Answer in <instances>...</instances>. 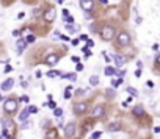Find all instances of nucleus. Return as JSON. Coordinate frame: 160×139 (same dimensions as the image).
Here are the masks:
<instances>
[{
	"instance_id": "1",
	"label": "nucleus",
	"mask_w": 160,
	"mask_h": 139,
	"mask_svg": "<svg viewBox=\"0 0 160 139\" xmlns=\"http://www.w3.org/2000/svg\"><path fill=\"white\" fill-rule=\"evenodd\" d=\"M100 34H102V38L105 41H112L115 38V28L110 25H104L102 30H100Z\"/></svg>"
},
{
	"instance_id": "2",
	"label": "nucleus",
	"mask_w": 160,
	"mask_h": 139,
	"mask_svg": "<svg viewBox=\"0 0 160 139\" xmlns=\"http://www.w3.org/2000/svg\"><path fill=\"white\" fill-rule=\"evenodd\" d=\"M3 110L6 111V113H14V111L17 110V102L16 100H13V99H8V100H5V103H3Z\"/></svg>"
},
{
	"instance_id": "3",
	"label": "nucleus",
	"mask_w": 160,
	"mask_h": 139,
	"mask_svg": "<svg viewBox=\"0 0 160 139\" xmlns=\"http://www.w3.org/2000/svg\"><path fill=\"white\" fill-rule=\"evenodd\" d=\"M2 127H3V131L8 134H13L14 131V122L11 119H2Z\"/></svg>"
},
{
	"instance_id": "4",
	"label": "nucleus",
	"mask_w": 160,
	"mask_h": 139,
	"mask_svg": "<svg viewBox=\"0 0 160 139\" xmlns=\"http://www.w3.org/2000/svg\"><path fill=\"white\" fill-rule=\"evenodd\" d=\"M118 44L121 47H126V45L130 44V36L127 33H119L118 34Z\"/></svg>"
},
{
	"instance_id": "5",
	"label": "nucleus",
	"mask_w": 160,
	"mask_h": 139,
	"mask_svg": "<svg viewBox=\"0 0 160 139\" xmlns=\"http://www.w3.org/2000/svg\"><path fill=\"white\" fill-rule=\"evenodd\" d=\"M55 17H57V10L55 8H47V10H46V13H44L46 22H53V21H55Z\"/></svg>"
},
{
	"instance_id": "6",
	"label": "nucleus",
	"mask_w": 160,
	"mask_h": 139,
	"mask_svg": "<svg viewBox=\"0 0 160 139\" xmlns=\"http://www.w3.org/2000/svg\"><path fill=\"white\" fill-rule=\"evenodd\" d=\"M80 6L83 11L89 13V11L94 8V0H80Z\"/></svg>"
},
{
	"instance_id": "7",
	"label": "nucleus",
	"mask_w": 160,
	"mask_h": 139,
	"mask_svg": "<svg viewBox=\"0 0 160 139\" xmlns=\"http://www.w3.org/2000/svg\"><path fill=\"white\" fill-rule=\"evenodd\" d=\"M74 133H75V123L74 122H69L68 125L64 127V134L68 138H71V136H74Z\"/></svg>"
},
{
	"instance_id": "8",
	"label": "nucleus",
	"mask_w": 160,
	"mask_h": 139,
	"mask_svg": "<svg viewBox=\"0 0 160 139\" xmlns=\"http://www.w3.org/2000/svg\"><path fill=\"white\" fill-rule=\"evenodd\" d=\"M110 58H112V60H115V64L118 66V67H123L124 63H126V60H124L121 55H116V53H110Z\"/></svg>"
},
{
	"instance_id": "9",
	"label": "nucleus",
	"mask_w": 160,
	"mask_h": 139,
	"mask_svg": "<svg viewBox=\"0 0 160 139\" xmlns=\"http://www.w3.org/2000/svg\"><path fill=\"white\" fill-rule=\"evenodd\" d=\"M74 111H75L77 114H82V113H85V111H87V103H85V102L75 103V105H74Z\"/></svg>"
},
{
	"instance_id": "10",
	"label": "nucleus",
	"mask_w": 160,
	"mask_h": 139,
	"mask_svg": "<svg viewBox=\"0 0 160 139\" xmlns=\"http://www.w3.org/2000/svg\"><path fill=\"white\" fill-rule=\"evenodd\" d=\"M13 84H14V80L13 78H8L2 83V91H11L13 89Z\"/></svg>"
},
{
	"instance_id": "11",
	"label": "nucleus",
	"mask_w": 160,
	"mask_h": 139,
	"mask_svg": "<svg viewBox=\"0 0 160 139\" xmlns=\"http://www.w3.org/2000/svg\"><path fill=\"white\" fill-rule=\"evenodd\" d=\"M46 63H47L49 66H55L58 63V55H55V53H50V55H47V58H46Z\"/></svg>"
},
{
	"instance_id": "12",
	"label": "nucleus",
	"mask_w": 160,
	"mask_h": 139,
	"mask_svg": "<svg viewBox=\"0 0 160 139\" xmlns=\"http://www.w3.org/2000/svg\"><path fill=\"white\" fill-rule=\"evenodd\" d=\"M104 114H105V111H104V106L102 105L96 106L94 111H93V117H102Z\"/></svg>"
},
{
	"instance_id": "13",
	"label": "nucleus",
	"mask_w": 160,
	"mask_h": 139,
	"mask_svg": "<svg viewBox=\"0 0 160 139\" xmlns=\"http://www.w3.org/2000/svg\"><path fill=\"white\" fill-rule=\"evenodd\" d=\"M108 131H118L121 130V123L119 122H112V123H108Z\"/></svg>"
},
{
	"instance_id": "14",
	"label": "nucleus",
	"mask_w": 160,
	"mask_h": 139,
	"mask_svg": "<svg viewBox=\"0 0 160 139\" xmlns=\"http://www.w3.org/2000/svg\"><path fill=\"white\" fill-rule=\"evenodd\" d=\"M25 47H27L25 39H19V41H17V53H22V52L25 50Z\"/></svg>"
},
{
	"instance_id": "15",
	"label": "nucleus",
	"mask_w": 160,
	"mask_h": 139,
	"mask_svg": "<svg viewBox=\"0 0 160 139\" xmlns=\"http://www.w3.org/2000/svg\"><path fill=\"white\" fill-rule=\"evenodd\" d=\"M104 72H105V75H107V77H113V75L116 74V69H115V67H112V66H107Z\"/></svg>"
},
{
	"instance_id": "16",
	"label": "nucleus",
	"mask_w": 160,
	"mask_h": 139,
	"mask_svg": "<svg viewBox=\"0 0 160 139\" xmlns=\"http://www.w3.org/2000/svg\"><path fill=\"white\" fill-rule=\"evenodd\" d=\"M134 114H135V116H143V114H144L143 106H140V105H138V106H135V108H134Z\"/></svg>"
},
{
	"instance_id": "17",
	"label": "nucleus",
	"mask_w": 160,
	"mask_h": 139,
	"mask_svg": "<svg viewBox=\"0 0 160 139\" xmlns=\"http://www.w3.org/2000/svg\"><path fill=\"white\" fill-rule=\"evenodd\" d=\"M27 117H28V111H27V108H25V110L22 111L21 114H19V121L24 122V121H27Z\"/></svg>"
},
{
	"instance_id": "18",
	"label": "nucleus",
	"mask_w": 160,
	"mask_h": 139,
	"mask_svg": "<svg viewBox=\"0 0 160 139\" xmlns=\"http://www.w3.org/2000/svg\"><path fill=\"white\" fill-rule=\"evenodd\" d=\"M89 84H91V86H97V84H99V77L93 75L91 78H89Z\"/></svg>"
},
{
	"instance_id": "19",
	"label": "nucleus",
	"mask_w": 160,
	"mask_h": 139,
	"mask_svg": "<svg viewBox=\"0 0 160 139\" xmlns=\"http://www.w3.org/2000/svg\"><path fill=\"white\" fill-rule=\"evenodd\" d=\"M66 28H68V31H79V25H74V24H68L66 25Z\"/></svg>"
},
{
	"instance_id": "20",
	"label": "nucleus",
	"mask_w": 160,
	"mask_h": 139,
	"mask_svg": "<svg viewBox=\"0 0 160 139\" xmlns=\"http://www.w3.org/2000/svg\"><path fill=\"white\" fill-rule=\"evenodd\" d=\"M61 75V72H58V71H50L47 72V77H50V78H57V77H60Z\"/></svg>"
},
{
	"instance_id": "21",
	"label": "nucleus",
	"mask_w": 160,
	"mask_h": 139,
	"mask_svg": "<svg viewBox=\"0 0 160 139\" xmlns=\"http://www.w3.org/2000/svg\"><path fill=\"white\" fill-rule=\"evenodd\" d=\"M71 91H72V86H68V88H66V91H64V99H66V100L71 99Z\"/></svg>"
},
{
	"instance_id": "22",
	"label": "nucleus",
	"mask_w": 160,
	"mask_h": 139,
	"mask_svg": "<svg viewBox=\"0 0 160 139\" xmlns=\"http://www.w3.org/2000/svg\"><path fill=\"white\" fill-rule=\"evenodd\" d=\"M27 111H28V114H36L38 108L36 106H27Z\"/></svg>"
},
{
	"instance_id": "23",
	"label": "nucleus",
	"mask_w": 160,
	"mask_h": 139,
	"mask_svg": "<svg viewBox=\"0 0 160 139\" xmlns=\"http://www.w3.org/2000/svg\"><path fill=\"white\" fill-rule=\"evenodd\" d=\"M119 84H123V78H118V80H113V81H112V86L113 88H118Z\"/></svg>"
},
{
	"instance_id": "24",
	"label": "nucleus",
	"mask_w": 160,
	"mask_h": 139,
	"mask_svg": "<svg viewBox=\"0 0 160 139\" xmlns=\"http://www.w3.org/2000/svg\"><path fill=\"white\" fill-rule=\"evenodd\" d=\"M25 123H22V130H27V128H30V127H32V122L28 121V119H27V121H24Z\"/></svg>"
},
{
	"instance_id": "25",
	"label": "nucleus",
	"mask_w": 160,
	"mask_h": 139,
	"mask_svg": "<svg viewBox=\"0 0 160 139\" xmlns=\"http://www.w3.org/2000/svg\"><path fill=\"white\" fill-rule=\"evenodd\" d=\"M127 92H129V94H132L134 97H136V95H138V91L134 89V88H127Z\"/></svg>"
},
{
	"instance_id": "26",
	"label": "nucleus",
	"mask_w": 160,
	"mask_h": 139,
	"mask_svg": "<svg viewBox=\"0 0 160 139\" xmlns=\"http://www.w3.org/2000/svg\"><path fill=\"white\" fill-rule=\"evenodd\" d=\"M100 136H102V133H100V131H94V133L91 134V138H89V139H99Z\"/></svg>"
},
{
	"instance_id": "27",
	"label": "nucleus",
	"mask_w": 160,
	"mask_h": 139,
	"mask_svg": "<svg viewBox=\"0 0 160 139\" xmlns=\"http://www.w3.org/2000/svg\"><path fill=\"white\" fill-rule=\"evenodd\" d=\"M53 113H55L57 117H61V116H63V110H61V108H55V111H53Z\"/></svg>"
},
{
	"instance_id": "28",
	"label": "nucleus",
	"mask_w": 160,
	"mask_h": 139,
	"mask_svg": "<svg viewBox=\"0 0 160 139\" xmlns=\"http://www.w3.org/2000/svg\"><path fill=\"white\" fill-rule=\"evenodd\" d=\"M105 92H107V95H108V97H115V95H116L115 89H110V88H108V89L105 91Z\"/></svg>"
},
{
	"instance_id": "29",
	"label": "nucleus",
	"mask_w": 160,
	"mask_h": 139,
	"mask_svg": "<svg viewBox=\"0 0 160 139\" xmlns=\"http://www.w3.org/2000/svg\"><path fill=\"white\" fill-rule=\"evenodd\" d=\"M0 139H13V138H11V134L5 133V131H2V134H0Z\"/></svg>"
},
{
	"instance_id": "30",
	"label": "nucleus",
	"mask_w": 160,
	"mask_h": 139,
	"mask_svg": "<svg viewBox=\"0 0 160 139\" xmlns=\"http://www.w3.org/2000/svg\"><path fill=\"white\" fill-rule=\"evenodd\" d=\"M115 75H118L119 78H124V75H126V71H116Z\"/></svg>"
},
{
	"instance_id": "31",
	"label": "nucleus",
	"mask_w": 160,
	"mask_h": 139,
	"mask_svg": "<svg viewBox=\"0 0 160 139\" xmlns=\"http://www.w3.org/2000/svg\"><path fill=\"white\" fill-rule=\"evenodd\" d=\"M25 42H35V36H33V34H28L27 39H25Z\"/></svg>"
},
{
	"instance_id": "32",
	"label": "nucleus",
	"mask_w": 160,
	"mask_h": 139,
	"mask_svg": "<svg viewBox=\"0 0 160 139\" xmlns=\"http://www.w3.org/2000/svg\"><path fill=\"white\" fill-rule=\"evenodd\" d=\"M55 136H57V130H50V131H49V138L53 139Z\"/></svg>"
},
{
	"instance_id": "33",
	"label": "nucleus",
	"mask_w": 160,
	"mask_h": 139,
	"mask_svg": "<svg viewBox=\"0 0 160 139\" xmlns=\"http://www.w3.org/2000/svg\"><path fill=\"white\" fill-rule=\"evenodd\" d=\"M64 21L68 22V24H71V22H74V17H71V16L68 14V16H64Z\"/></svg>"
},
{
	"instance_id": "34",
	"label": "nucleus",
	"mask_w": 160,
	"mask_h": 139,
	"mask_svg": "<svg viewBox=\"0 0 160 139\" xmlns=\"http://www.w3.org/2000/svg\"><path fill=\"white\" fill-rule=\"evenodd\" d=\"M93 45H94V42H93V41H89V39H87V49L93 47Z\"/></svg>"
},
{
	"instance_id": "35",
	"label": "nucleus",
	"mask_w": 160,
	"mask_h": 139,
	"mask_svg": "<svg viewBox=\"0 0 160 139\" xmlns=\"http://www.w3.org/2000/svg\"><path fill=\"white\" fill-rule=\"evenodd\" d=\"M10 72H13V67H11V66H6V67H5V74H10Z\"/></svg>"
},
{
	"instance_id": "36",
	"label": "nucleus",
	"mask_w": 160,
	"mask_h": 139,
	"mask_svg": "<svg viewBox=\"0 0 160 139\" xmlns=\"http://www.w3.org/2000/svg\"><path fill=\"white\" fill-rule=\"evenodd\" d=\"M28 99H30L28 95H22V97H21V102H25V103H27V102H28Z\"/></svg>"
},
{
	"instance_id": "37",
	"label": "nucleus",
	"mask_w": 160,
	"mask_h": 139,
	"mask_svg": "<svg viewBox=\"0 0 160 139\" xmlns=\"http://www.w3.org/2000/svg\"><path fill=\"white\" fill-rule=\"evenodd\" d=\"M71 60H72V63H75V64H77V63L80 61V58H79V56H72Z\"/></svg>"
},
{
	"instance_id": "38",
	"label": "nucleus",
	"mask_w": 160,
	"mask_h": 139,
	"mask_svg": "<svg viewBox=\"0 0 160 139\" xmlns=\"http://www.w3.org/2000/svg\"><path fill=\"white\" fill-rule=\"evenodd\" d=\"M79 39H80V41H87V39H88V36H87V34H80Z\"/></svg>"
},
{
	"instance_id": "39",
	"label": "nucleus",
	"mask_w": 160,
	"mask_h": 139,
	"mask_svg": "<svg viewBox=\"0 0 160 139\" xmlns=\"http://www.w3.org/2000/svg\"><path fill=\"white\" fill-rule=\"evenodd\" d=\"M46 105H47L49 108H55V103L53 102H49V103H46Z\"/></svg>"
},
{
	"instance_id": "40",
	"label": "nucleus",
	"mask_w": 160,
	"mask_h": 139,
	"mask_svg": "<svg viewBox=\"0 0 160 139\" xmlns=\"http://www.w3.org/2000/svg\"><path fill=\"white\" fill-rule=\"evenodd\" d=\"M135 77H141V71H140V69H138V71H135Z\"/></svg>"
},
{
	"instance_id": "41",
	"label": "nucleus",
	"mask_w": 160,
	"mask_h": 139,
	"mask_svg": "<svg viewBox=\"0 0 160 139\" xmlns=\"http://www.w3.org/2000/svg\"><path fill=\"white\" fill-rule=\"evenodd\" d=\"M146 86H148V88H154V83H152V81H148Z\"/></svg>"
},
{
	"instance_id": "42",
	"label": "nucleus",
	"mask_w": 160,
	"mask_h": 139,
	"mask_svg": "<svg viewBox=\"0 0 160 139\" xmlns=\"http://www.w3.org/2000/svg\"><path fill=\"white\" fill-rule=\"evenodd\" d=\"M82 69H83V66H82L80 63H77V71H82Z\"/></svg>"
},
{
	"instance_id": "43",
	"label": "nucleus",
	"mask_w": 160,
	"mask_h": 139,
	"mask_svg": "<svg viewBox=\"0 0 160 139\" xmlns=\"http://www.w3.org/2000/svg\"><path fill=\"white\" fill-rule=\"evenodd\" d=\"M152 49H154L155 52H157V50H159V44H154V45H152Z\"/></svg>"
},
{
	"instance_id": "44",
	"label": "nucleus",
	"mask_w": 160,
	"mask_h": 139,
	"mask_svg": "<svg viewBox=\"0 0 160 139\" xmlns=\"http://www.w3.org/2000/svg\"><path fill=\"white\" fill-rule=\"evenodd\" d=\"M100 2H102V3H107V0H100Z\"/></svg>"
},
{
	"instance_id": "45",
	"label": "nucleus",
	"mask_w": 160,
	"mask_h": 139,
	"mask_svg": "<svg viewBox=\"0 0 160 139\" xmlns=\"http://www.w3.org/2000/svg\"><path fill=\"white\" fill-rule=\"evenodd\" d=\"M0 99H2V97H0Z\"/></svg>"
}]
</instances>
